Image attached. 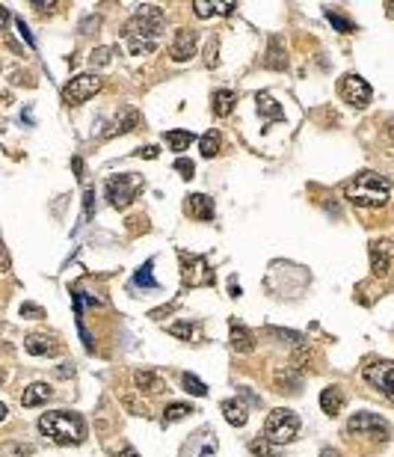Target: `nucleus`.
I'll list each match as a JSON object with an SVG mask.
<instances>
[{
	"label": "nucleus",
	"instance_id": "f257e3e1",
	"mask_svg": "<svg viewBox=\"0 0 394 457\" xmlns=\"http://www.w3.org/2000/svg\"><path fill=\"white\" fill-rule=\"evenodd\" d=\"M163 30V12L160 6H137V12L124 24V36H128L131 53H151L157 48V33Z\"/></svg>",
	"mask_w": 394,
	"mask_h": 457
},
{
	"label": "nucleus",
	"instance_id": "f03ea898",
	"mask_svg": "<svg viewBox=\"0 0 394 457\" xmlns=\"http://www.w3.org/2000/svg\"><path fill=\"white\" fill-rule=\"evenodd\" d=\"M391 182L377 173H359L353 182H347V199L359 208H382L389 202Z\"/></svg>",
	"mask_w": 394,
	"mask_h": 457
},
{
	"label": "nucleus",
	"instance_id": "7ed1b4c3",
	"mask_svg": "<svg viewBox=\"0 0 394 457\" xmlns=\"http://www.w3.org/2000/svg\"><path fill=\"white\" fill-rule=\"evenodd\" d=\"M39 431L44 436H51L57 445H77V443H83V436H86V425L77 413L53 410V413H44L39 419Z\"/></svg>",
	"mask_w": 394,
	"mask_h": 457
},
{
	"label": "nucleus",
	"instance_id": "20e7f679",
	"mask_svg": "<svg viewBox=\"0 0 394 457\" xmlns=\"http://www.w3.org/2000/svg\"><path fill=\"white\" fill-rule=\"evenodd\" d=\"M297 434H300V416L293 413V410H273L270 416H267V422H264V436L270 440L273 445H285V443H291V440H297Z\"/></svg>",
	"mask_w": 394,
	"mask_h": 457
},
{
	"label": "nucleus",
	"instance_id": "39448f33",
	"mask_svg": "<svg viewBox=\"0 0 394 457\" xmlns=\"http://www.w3.org/2000/svg\"><path fill=\"white\" fill-rule=\"evenodd\" d=\"M140 187H142V182L131 173L113 175L110 182H107V199H110L113 208H128V205L133 202V196L140 193Z\"/></svg>",
	"mask_w": 394,
	"mask_h": 457
},
{
	"label": "nucleus",
	"instance_id": "423d86ee",
	"mask_svg": "<svg viewBox=\"0 0 394 457\" xmlns=\"http://www.w3.org/2000/svg\"><path fill=\"white\" fill-rule=\"evenodd\" d=\"M101 86H104V80L98 77V75H77V77H71L68 84H66V89H62V98H66L68 104H83L95 92H101Z\"/></svg>",
	"mask_w": 394,
	"mask_h": 457
},
{
	"label": "nucleus",
	"instance_id": "0eeeda50",
	"mask_svg": "<svg viewBox=\"0 0 394 457\" xmlns=\"http://www.w3.org/2000/svg\"><path fill=\"white\" fill-rule=\"evenodd\" d=\"M347 434L356 436H377V440H389L391 428L386 419H380L377 413H356L350 422H347Z\"/></svg>",
	"mask_w": 394,
	"mask_h": 457
},
{
	"label": "nucleus",
	"instance_id": "6e6552de",
	"mask_svg": "<svg viewBox=\"0 0 394 457\" xmlns=\"http://www.w3.org/2000/svg\"><path fill=\"white\" fill-rule=\"evenodd\" d=\"M362 374L373 389H380L389 401H394V362L391 360H377V362L365 365Z\"/></svg>",
	"mask_w": 394,
	"mask_h": 457
},
{
	"label": "nucleus",
	"instance_id": "1a4fd4ad",
	"mask_svg": "<svg viewBox=\"0 0 394 457\" xmlns=\"http://www.w3.org/2000/svg\"><path fill=\"white\" fill-rule=\"evenodd\" d=\"M181 262H184V285L190 288H199V285H213V271L208 267L202 256H187L181 253Z\"/></svg>",
	"mask_w": 394,
	"mask_h": 457
},
{
	"label": "nucleus",
	"instance_id": "9d476101",
	"mask_svg": "<svg viewBox=\"0 0 394 457\" xmlns=\"http://www.w3.org/2000/svg\"><path fill=\"white\" fill-rule=\"evenodd\" d=\"M338 92H341V98L347 104H353V107H365L371 101V86H368V80H362L359 75H344L341 77V84H338Z\"/></svg>",
	"mask_w": 394,
	"mask_h": 457
},
{
	"label": "nucleus",
	"instance_id": "9b49d317",
	"mask_svg": "<svg viewBox=\"0 0 394 457\" xmlns=\"http://www.w3.org/2000/svg\"><path fill=\"white\" fill-rule=\"evenodd\" d=\"M196 45H199V33L196 30H178L172 45H169V57L175 62H187L196 53Z\"/></svg>",
	"mask_w": 394,
	"mask_h": 457
},
{
	"label": "nucleus",
	"instance_id": "f8f14e48",
	"mask_svg": "<svg viewBox=\"0 0 394 457\" xmlns=\"http://www.w3.org/2000/svg\"><path fill=\"white\" fill-rule=\"evenodd\" d=\"M394 262V244L391 240H371V271L382 276L389 273V267Z\"/></svg>",
	"mask_w": 394,
	"mask_h": 457
},
{
	"label": "nucleus",
	"instance_id": "ddd939ff",
	"mask_svg": "<svg viewBox=\"0 0 394 457\" xmlns=\"http://www.w3.org/2000/svg\"><path fill=\"white\" fill-rule=\"evenodd\" d=\"M187 214L196 217V220H202V223L213 220V199L205 196V193H193L190 199H187Z\"/></svg>",
	"mask_w": 394,
	"mask_h": 457
},
{
	"label": "nucleus",
	"instance_id": "4468645a",
	"mask_svg": "<svg viewBox=\"0 0 394 457\" xmlns=\"http://www.w3.org/2000/svg\"><path fill=\"white\" fill-rule=\"evenodd\" d=\"M24 347H27V354H33V356H57L60 354V345L48 336H27Z\"/></svg>",
	"mask_w": 394,
	"mask_h": 457
},
{
	"label": "nucleus",
	"instance_id": "2eb2a0df",
	"mask_svg": "<svg viewBox=\"0 0 394 457\" xmlns=\"http://www.w3.org/2000/svg\"><path fill=\"white\" fill-rule=\"evenodd\" d=\"M320 407L326 416H338L344 410V389L341 386H326L320 392Z\"/></svg>",
	"mask_w": 394,
	"mask_h": 457
},
{
	"label": "nucleus",
	"instance_id": "dca6fc26",
	"mask_svg": "<svg viewBox=\"0 0 394 457\" xmlns=\"http://www.w3.org/2000/svg\"><path fill=\"white\" fill-rule=\"evenodd\" d=\"M231 347H235L237 354H249L255 347V336L252 330H246L244 324H237V321H231Z\"/></svg>",
	"mask_w": 394,
	"mask_h": 457
},
{
	"label": "nucleus",
	"instance_id": "f3484780",
	"mask_svg": "<svg viewBox=\"0 0 394 457\" xmlns=\"http://www.w3.org/2000/svg\"><path fill=\"white\" fill-rule=\"evenodd\" d=\"M53 398V389L48 386V383H30V386L24 389V395H21V404L24 407H39L44 404V401H51Z\"/></svg>",
	"mask_w": 394,
	"mask_h": 457
},
{
	"label": "nucleus",
	"instance_id": "a211bd4d",
	"mask_svg": "<svg viewBox=\"0 0 394 457\" xmlns=\"http://www.w3.org/2000/svg\"><path fill=\"white\" fill-rule=\"evenodd\" d=\"M255 104H258V113H261L267 122H279V119H285V110H282V107L276 104L267 92H258V95H255Z\"/></svg>",
	"mask_w": 394,
	"mask_h": 457
},
{
	"label": "nucleus",
	"instance_id": "6ab92c4d",
	"mask_svg": "<svg viewBox=\"0 0 394 457\" xmlns=\"http://www.w3.org/2000/svg\"><path fill=\"white\" fill-rule=\"evenodd\" d=\"M220 410H222V416H226V422L231 425V428H244L246 425V407L240 404V401H222L220 404Z\"/></svg>",
	"mask_w": 394,
	"mask_h": 457
},
{
	"label": "nucleus",
	"instance_id": "aec40b11",
	"mask_svg": "<svg viewBox=\"0 0 394 457\" xmlns=\"http://www.w3.org/2000/svg\"><path fill=\"white\" fill-rule=\"evenodd\" d=\"M133 380H137L140 392H151V395H157V392L166 389L163 378H160V374H155V371H137V374H133Z\"/></svg>",
	"mask_w": 394,
	"mask_h": 457
},
{
	"label": "nucleus",
	"instance_id": "412c9836",
	"mask_svg": "<svg viewBox=\"0 0 394 457\" xmlns=\"http://www.w3.org/2000/svg\"><path fill=\"white\" fill-rule=\"evenodd\" d=\"M211 101H213V113H217V116H228L231 110H235V104H237V95L231 92V89H217Z\"/></svg>",
	"mask_w": 394,
	"mask_h": 457
},
{
	"label": "nucleus",
	"instance_id": "4be33fe9",
	"mask_svg": "<svg viewBox=\"0 0 394 457\" xmlns=\"http://www.w3.org/2000/svg\"><path fill=\"white\" fill-rule=\"evenodd\" d=\"M326 21L335 27L338 33H353L356 30V21H350L341 9H335V6H326Z\"/></svg>",
	"mask_w": 394,
	"mask_h": 457
},
{
	"label": "nucleus",
	"instance_id": "5701e85b",
	"mask_svg": "<svg viewBox=\"0 0 394 457\" xmlns=\"http://www.w3.org/2000/svg\"><path fill=\"white\" fill-rule=\"evenodd\" d=\"M190 413H196L190 404H169L163 410V425H175V422H181V419H187Z\"/></svg>",
	"mask_w": 394,
	"mask_h": 457
},
{
	"label": "nucleus",
	"instance_id": "b1692460",
	"mask_svg": "<svg viewBox=\"0 0 394 457\" xmlns=\"http://www.w3.org/2000/svg\"><path fill=\"white\" fill-rule=\"evenodd\" d=\"M151 267H155V262H151V258H148V262L142 264L137 273H133V282H137V285H142V288H160V282L155 280V273H151Z\"/></svg>",
	"mask_w": 394,
	"mask_h": 457
},
{
	"label": "nucleus",
	"instance_id": "393cba45",
	"mask_svg": "<svg viewBox=\"0 0 394 457\" xmlns=\"http://www.w3.org/2000/svg\"><path fill=\"white\" fill-rule=\"evenodd\" d=\"M137 125H140V113H137V110H124L119 119H116V128H113L110 134H116V131H119V134H128V131L137 128ZM110 134H107V137H110Z\"/></svg>",
	"mask_w": 394,
	"mask_h": 457
},
{
	"label": "nucleus",
	"instance_id": "a878e982",
	"mask_svg": "<svg viewBox=\"0 0 394 457\" xmlns=\"http://www.w3.org/2000/svg\"><path fill=\"white\" fill-rule=\"evenodd\" d=\"M193 140L196 137L190 131H166V143H169V149H172V151H184Z\"/></svg>",
	"mask_w": 394,
	"mask_h": 457
},
{
	"label": "nucleus",
	"instance_id": "bb28decb",
	"mask_svg": "<svg viewBox=\"0 0 394 457\" xmlns=\"http://www.w3.org/2000/svg\"><path fill=\"white\" fill-rule=\"evenodd\" d=\"M300 383H302V378L300 374H291V369L276 374V386H279V392H285V386H288V392H300Z\"/></svg>",
	"mask_w": 394,
	"mask_h": 457
},
{
	"label": "nucleus",
	"instance_id": "cd10ccee",
	"mask_svg": "<svg viewBox=\"0 0 394 457\" xmlns=\"http://www.w3.org/2000/svg\"><path fill=\"white\" fill-rule=\"evenodd\" d=\"M267 66L270 69H285L288 60L282 57V42L279 39H270V51H267Z\"/></svg>",
	"mask_w": 394,
	"mask_h": 457
},
{
	"label": "nucleus",
	"instance_id": "c85d7f7f",
	"mask_svg": "<svg viewBox=\"0 0 394 457\" xmlns=\"http://www.w3.org/2000/svg\"><path fill=\"white\" fill-rule=\"evenodd\" d=\"M199 149H202V158H213L220 151V134L217 131H208L199 140Z\"/></svg>",
	"mask_w": 394,
	"mask_h": 457
},
{
	"label": "nucleus",
	"instance_id": "c756f323",
	"mask_svg": "<svg viewBox=\"0 0 394 457\" xmlns=\"http://www.w3.org/2000/svg\"><path fill=\"white\" fill-rule=\"evenodd\" d=\"M181 383H184V389L190 392V395H196V398H205V395H208V386H205V383L196 378V374H190V371H187L184 378H181Z\"/></svg>",
	"mask_w": 394,
	"mask_h": 457
},
{
	"label": "nucleus",
	"instance_id": "7c9ffc66",
	"mask_svg": "<svg viewBox=\"0 0 394 457\" xmlns=\"http://www.w3.org/2000/svg\"><path fill=\"white\" fill-rule=\"evenodd\" d=\"M267 333L276 336V338H282V342H288V345H302V342H306V338H302V333H293V330H279V327H270Z\"/></svg>",
	"mask_w": 394,
	"mask_h": 457
},
{
	"label": "nucleus",
	"instance_id": "2f4dec72",
	"mask_svg": "<svg viewBox=\"0 0 394 457\" xmlns=\"http://www.w3.org/2000/svg\"><path fill=\"white\" fill-rule=\"evenodd\" d=\"M249 452H252V454H261V457H276V449H270V440H267V436L249 443Z\"/></svg>",
	"mask_w": 394,
	"mask_h": 457
},
{
	"label": "nucleus",
	"instance_id": "473e14b6",
	"mask_svg": "<svg viewBox=\"0 0 394 457\" xmlns=\"http://www.w3.org/2000/svg\"><path fill=\"white\" fill-rule=\"evenodd\" d=\"M169 333L178 336V338H184V342H190V338L196 336V324H187V321H181V324H172V327H169Z\"/></svg>",
	"mask_w": 394,
	"mask_h": 457
},
{
	"label": "nucleus",
	"instance_id": "72a5a7b5",
	"mask_svg": "<svg viewBox=\"0 0 394 457\" xmlns=\"http://www.w3.org/2000/svg\"><path fill=\"white\" fill-rule=\"evenodd\" d=\"M33 449L30 445H21V443H6L3 445V457H30Z\"/></svg>",
	"mask_w": 394,
	"mask_h": 457
},
{
	"label": "nucleus",
	"instance_id": "f704fd0d",
	"mask_svg": "<svg viewBox=\"0 0 394 457\" xmlns=\"http://www.w3.org/2000/svg\"><path fill=\"white\" fill-rule=\"evenodd\" d=\"M113 48H95L92 51V57H89V62H92V66H107V62L113 60Z\"/></svg>",
	"mask_w": 394,
	"mask_h": 457
},
{
	"label": "nucleus",
	"instance_id": "c9c22d12",
	"mask_svg": "<svg viewBox=\"0 0 394 457\" xmlns=\"http://www.w3.org/2000/svg\"><path fill=\"white\" fill-rule=\"evenodd\" d=\"M21 318L39 321V318H44V309H42V306H36V303H24V306H21Z\"/></svg>",
	"mask_w": 394,
	"mask_h": 457
},
{
	"label": "nucleus",
	"instance_id": "e433bc0d",
	"mask_svg": "<svg viewBox=\"0 0 394 457\" xmlns=\"http://www.w3.org/2000/svg\"><path fill=\"white\" fill-rule=\"evenodd\" d=\"M175 169L181 173V178H193V173H196L193 160H187V158H178V160H175Z\"/></svg>",
	"mask_w": 394,
	"mask_h": 457
},
{
	"label": "nucleus",
	"instance_id": "4c0bfd02",
	"mask_svg": "<svg viewBox=\"0 0 394 457\" xmlns=\"http://www.w3.org/2000/svg\"><path fill=\"white\" fill-rule=\"evenodd\" d=\"M193 9H196V15H199V18H211L213 15V3H208V0H196Z\"/></svg>",
	"mask_w": 394,
	"mask_h": 457
},
{
	"label": "nucleus",
	"instance_id": "58836bf2",
	"mask_svg": "<svg viewBox=\"0 0 394 457\" xmlns=\"http://www.w3.org/2000/svg\"><path fill=\"white\" fill-rule=\"evenodd\" d=\"M15 24H18V33H21V39H24L27 45H30V48H36V39H33V33H30V27H27V24L21 21V18H18V21H15Z\"/></svg>",
	"mask_w": 394,
	"mask_h": 457
},
{
	"label": "nucleus",
	"instance_id": "ea45409f",
	"mask_svg": "<svg viewBox=\"0 0 394 457\" xmlns=\"http://www.w3.org/2000/svg\"><path fill=\"white\" fill-rule=\"evenodd\" d=\"M86 211H83V220H89L92 217V208H95V190H86Z\"/></svg>",
	"mask_w": 394,
	"mask_h": 457
},
{
	"label": "nucleus",
	"instance_id": "a19ab883",
	"mask_svg": "<svg viewBox=\"0 0 394 457\" xmlns=\"http://www.w3.org/2000/svg\"><path fill=\"white\" fill-rule=\"evenodd\" d=\"M137 155H140V158H148V160H155V158H157V146H146V149H140Z\"/></svg>",
	"mask_w": 394,
	"mask_h": 457
},
{
	"label": "nucleus",
	"instance_id": "79ce46f5",
	"mask_svg": "<svg viewBox=\"0 0 394 457\" xmlns=\"http://www.w3.org/2000/svg\"><path fill=\"white\" fill-rule=\"evenodd\" d=\"M320 457H344V454L338 452V449H324V452H320Z\"/></svg>",
	"mask_w": 394,
	"mask_h": 457
},
{
	"label": "nucleus",
	"instance_id": "37998d69",
	"mask_svg": "<svg viewBox=\"0 0 394 457\" xmlns=\"http://www.w3.org/2000/svg\"><path fill=\"white\" fill-rule=\"evenodd\" d=\"M119 457H140V454H137V452H133L131 445H128V449H122V452H119Z\"/></svg>",
	"mask_w": 394,
	"mask_h": 457
},
{
	"label": "nucleus",
	"instance_id": "c03bdc74",
	"mask_svg": "<svg viewBox=\"0 0 394 457\" xmlns=\"http://www.w3.org/2000/svg\"><path fill=\"white\" fill-rule=\"evenodd\" d=\"M386 134H389V140L394 143V116H391V119H389V128H386Z\"/></svg>",
	"mask_w": 394,
	"mask_h": 457
},
{
	"label": "nucleus",
	"instance_id": "a18cd8bd",
	"mask_svg": "<svg viewBox=\"0 0 394 457\" xmlns=\"http://www.w3.org/2000/svg\"><path fill=\"white\" fill-rule=\"evenodd\" d=\"M386 9H389V18H394V3H386Z\"/></svg>",
	"mask_w": 394,
	"mask_h": 457
}]
</instances>
